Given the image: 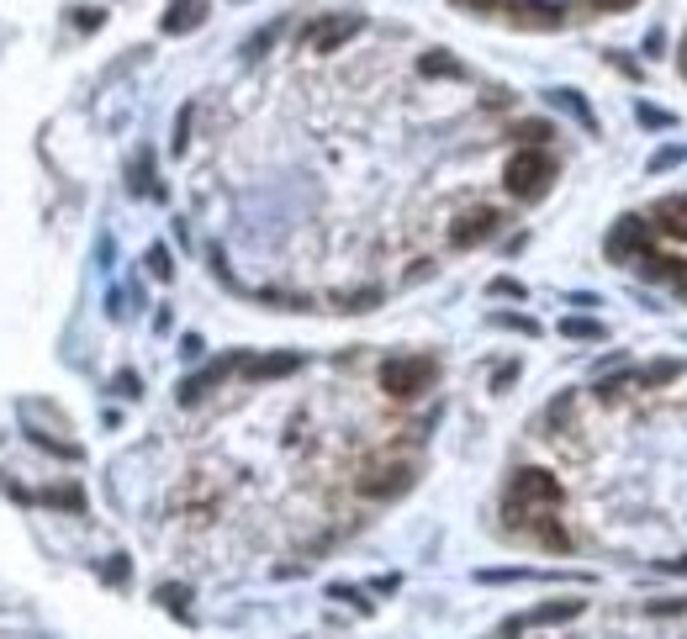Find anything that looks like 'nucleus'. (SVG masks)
Masks as SVG:
<instances>
[{
	"mask_svg": "<svg viewBox=\"0 0 687 639\" xmlns=\"http://www.w3.org/2000/svg\"><path fill=\"white\" fill-rule=\"evenodd\" d=\"M434 381H439V360H434V354H397V360L381 365V391L392 402H418Z\"/></svg>",
	"mask_w": 687,
	"mask_h": 639,
	"instance_id": "nucleus-1",
	"label": "nucleus"
},
{
	"mask_svg": "<svg viewBox=\"0 0 687 639\" xmlns=\"http://www.w3.org/2000/svg\"><path fill=\"white\" fill-rule=\"evenodd\" d=\"M550 180H555V159L545 154V148H518V154L508 159V169H503L508 196H518V201H540L550 191Z\"/></svg>",
	"mask_w": 687,
	"mask_h": 639,
	"instance_id": "nucleus-2",
	"label": "nucleus"
},
{
	"mask_svg": "<svg viewBox=\"0 0 687 639\" xmlns=\"http://www.w3.org/2000/svg\"><path fill=\"white\" fill-rule=\"evenodd\" d=\"M561 502H566V486L555 481L550 471H540V465L513 471V481H508V513H534V507H561Z\"/></svg>",
	"mask_w": 687,
	"mask_h": 639,
	"instance_id": "nucleus-3",
	"label": "nucleus"
},
{
	"mask_svg": "<svg viewBox=\"0 0 687 639\" xmlns=\"http://www.w3.org/2000/svg\"><path fill=\"white\" fill-rule=\"evenodd\" d=\"M413 481H418V465H413V460H386V465H370V471L355 481V492L370 497V502H392V497H402Z\"/></svg>",
	"mask_w": 687,
	"mask_h": 639,
	"instance_id": "nucleus-4",
	"label": "nucleus"
},
{
	"mask_svg": "<svg viewBox=\"0 0 687 639\" xmlns=\"http://www.w3.org/2000/svg\"><path fill=\"white\" fill-rule=\"evenodd\" d=\"M587 603L582 597H555V603H540V608H529V613H513L503 629H497V639H518L524 629H545V624H571V618H582Z\"/></svg>",
	"mask_w": 687,
	"mask_h": 639,
	"instance_id": "nucleus-5",
	"label": "nucleus"
},
{
	"mask_svg": "<svg viewBox=\"0 0 687 639\" xmlns=\"http://www.w3.org/2000/svg\"><path fill=\"white\" fill-rule=\"evenodd\" d=\"M360 32H365V16H355V11L323 16V22L307 27V53H339L349 37H360Z\"/></svg>",
	"mask_w": 687,
	"mask_h": 639,
	"instance_id": "nucleus-6",
	"label": "nucleus"
},
{
	"mask_svg": "<svg viewBox=\"0 0 687 639\" xmlns=\"http://www.w3.org/2000/svg\"><path fill=\"white\" fill-rule=\"evenodd\" d=\"M238 365H244V354H222V360L201 365L196 375H185V381H180V402H185V407H196L201 397H212V391L228 381V375H238Z\"/></svg>",
	"mask_w": 687,
	"mask_h": 639,
	"instance_id": "nucleus-7",
	"label": "nucleus"
},
{
	"mask_svg": "<svg viewBox=\"0 0 687 639\" xmlns=\"http://www.w3.org/2000/svg\"><path fill=\"white\" fill-rule=\"evenodd\" d=\"M497 228H503V212H497V206H471L466 217H455L450 243L455 249H476V243H487Z\"/></svg>",
	"mask_w": 687,
	"mask_h": 639,
	"instance_id": "nucleus-8",
	"label": "nucleus"
},
{
	"mask_svg": "<svg viewBox=\"0 0 687 639\" xmlns=\"http://www.w3.org/2000/svg\"><path fill=\"white\" fill-rule=\"evenodd\" d=\"M603 249H608V259H640V254H651V222L624 217L619 228L603 238Z\"/></svg>",
	"mask_w": 687,
	"mask_h": 639,
	"instance_id": "nucleus-9",
	"label": "nucleus"
},
{
	"mask_svg": "<svg viewBox=\"0 0 687 639\" xmlns=\"http://www.w3.org/2000/svg\"><path fill=\"white\" fill-rule=\"evenodd\" d=\"M508 16H513L518 27H540V32H550V27L566 22V11L555 6V0H513Z\"/></svg>",
	"mask_w": 687,
	"mask_h": 639,
	"instance_id": "nucleus-10",
	"label": "nucleus"
},
{
	"mask_svg": "<svg viewBox=\"0 0 687 639\" xmlns=\"http://www.w3.org/2000/svg\"><path fill=\"white\" fill-rule=\"evenodd\" d=\"M296 365V354H244V365H238V375L244 381H281V375H291Z\"/></svg>",
	"mask_w": 687,
	"mask_h": 639,
	"instance_id": "nucleus-11",
	"label": "nucleus"
},
{
	"mask_svg": "<svg viewBox=\"0 0 687 639\" xmlns=\"http://www.w3.org/2000/svg\"><path fill=\"white\" fill-rule=\"evenodd\" d=\"M201 22H207V0H175V6L164 11V32H170V37L196 32Z\"/></svg>",
	"mask_w": 687,
	"mask_h": 639,
	"instance_id": "nucleus-12",
	"label": "nucleus"
},
{
	"mask_svg": "<svg viewBox=\"0 0 687 639\" xmlns=\"http://www.w3.org/2000/svg\"><path fill=\"white\" fill-rule=\"evenodd\" d=\"M640 275H645V280H672V286H677V280L687 275V259H682V254H656V249H651V254H640Z\"/></svg>",
	"mask_w": 687,
	"mask_h": 639,
	"instance_id": "nucleus-13",
	"label": "nucleus"
},
{
	"mask_svg": "<svg viewBox=\"0 0 687 639\" xmlns=\"http://www.w3.org/2000/svg\"><path fill=\"white\" fill-rule=\"evenodd\" d=\"M550 101H555V106H566L571 117H582V127H587V133H598V117H592V106L577 96V90H550Z\"/></svg>",
	"mask_w": 687,
	"mask_h": 639,
	"instance_id": "nucleus-14",
	"label": "nucleus"
},
{
	"mask_svg": "<svg viewBox=\"0 0 687 639\" xmlns=\"http://www.w3.org/2000/svg\"><path fill=\"white\" fill-rule=\"evenodd\" d=\"M677 375H682V365H677V360H656V365L635 370V386H645V391H651V386H666V381H677Z\"/></svg>",
	"mask_w": 687,
	"mask_h": 639,
	"instance_id": "nucleus-15",
	"label": "nucleus"
},
{
	"mask_svg": "<svg viewBox=\"0 0 687 639\" xmlns=\"http://www.w3.org/2000/svg\"><path fill=\"white\" fill-rule=\"evenodd\" d=\"M513 138L524 143V148H545V143L555 138V127L540 122V117H529V122H518V127H513Z\"/></svg>",
	"mask_w": 687,
	"mask_h": 639,
	"instance_id": "nucleus-16",
	"label": "nucleus"
},
{
	"mask_svg": "<svg viewBox=\"0 0 687 639\" xmlns=\"http://www.w3.org/2000/svg\"><path fill=\"white\" fill-rule=\"evenodd\" d=\"M418 69L429 74V80H434V74H444V80H460V64H455V59H450V53H444V48L423 53V59H418Z\"/></svg>",
	"mask_w": 687,
	"mask_h": 639,
	"instance_id": "nucleus-17",
	"label": "nucleus"
},
{
	"mask_svg": "<svg viewBox=\"0 0 687 639\" xmlns=\"http://www.w3.org/2000/svg\"><path fill=\"white\" fill-rule=\"evenodd\" d=\"M561 333H566V338H587V344H603V338H608V328L592 323V317H566Z\"/></svg>",
	"mask_w": 687,
	"mask_h": 639,
	"instance_id": "nucleus-18",
	"label": "nucleus"
},
{
	"mask_svg": "<svg viewBox=\"0 0 687 639\" xmlns=\"http://www.w3.org/2000/svg\"><path fill=\"white\" fill-rule=\"evenodd\" d=\"M154 597H159V603L170 608L175 618H191V608H185V603H191V592H185V587H175V581H164V587H159Z\"/></svg>",
	"mask_w": 687,
	"mask_h": 639,
	"instance_id": "nucleus-19",
	"label": "nucleus"
},
{
	"mask_svg": "<svg viewBox=\"0 0 687 639\" xmlns=\"http://www.w3.org/2000/svg\"><path fill=\"white\" fill-rule=\"evenodd\" d=\"M281 32H286V22H270V27H259V32L249 37V43H244V53H249V59H265V48H270Z\"/></svg>",
	"mask_w": 687,
	"mask_h": 639,
	"instance_id": "nucleus-20",
	"label": "nucleus"
},
{
	"mask_svg": "<svg viewBox=\"0 0 687 639\" xmlns=\"http://www.w3.org/2000/svg\"><path fill=\"white\" fill-rule=\"evenodd\" d=\"M148 275H154V280H170V275H175L170 249H164V243H154V249H148Z\"/></svg>",
	"mask_w": 687,
	"mask_h": 639,
	"instance_id": "nucleus-21",
	"label": "nucleus"
},
{
	"mask_svg": "<svg viewBox=\"0 0 687 639\" xmlns=\"http://www.w3.org/2000/svg\"><path fill=\"white\" fill-rule=\"evenodd\" d=\"M687 159V148H656L651 154V175H661V169H677Z\"/></svg>",
	"mask_w": 687,
	"mask_h": 639,
	"instance_id": "nucleus-22",
	"label": "nucleus"
},
{
	"mask_svg": "<svg viewBox=\"0 0 687 639\" xmlns=\"http://www.w3.org/2000/svg\"><path fill=\"white\" fill-rule=\"evenodd\" d=\"M191 117H196V106H180V117H175V154H185V143H191Z\"/></svg>",
	"mask_w": 687,
	"mask_h": 639,
	"instance_id": "nucleus-23",
	"label": "nucleus"
},
{
	"mask_svg": "<svg viewBox=\"0 0 687 639\" xmlns=\"http://www.w3.org/2000/svg\"><path fill=\"white\" fill-rule=\"evenodd\" d=\"M106 581H111V587H127V576H133V571H127V555H111L106 560V571H101Z\"/></svg>",
	"mask_w": 687,
	"mask_h": 639,
	"instance_id": "nucleus-24",
	"label": "nucleus"
},
{
	"mask_svg": "<svg viewBox=\"0 0 687 639\" xmlns=\"http://www.w3.org/2000/svg\"><path fill=\"white\" fill-rule=\"evenodd\" d=\"M376 302H381V291H355V296H344V307H339V312H370Z\"/></svg>",
	"mask_w": 687,
	"mask_h": 639,
	"instance_id": "nucleus-25",
	"label": "nucleus"
},
{
	"mask_svg": "<svg viewBox=\"0 0 687 639\" xmlns=\"http://www.w3.org/2000/svg\"><path fill=\"white\" fill-rule=\"evenodd\" d=\"M656 618H672V613H687V597H661V603H645Z\"/></svg>",
	"mask_w": 687,
	"mask_h": 639,
	"instance_id": "nucleus-26",
	"label": "nucleus"
},
{
	"mask_svg": "<svg viewBox=\"0 0 687 639\" xmlns=\"http://www.w3.org/2000/svg\"><path fill=\"white\" fill-rule=\"evenodd\" d=\"M492 323H497V328H513V333H540V328L529 323V317H513V312H503V317H492Z\"/></svg>",
	"mask_w": 687,
	"mask_h": 639,
	"instance_id": "nucleus-27",
	"label": "nucleus"
},
{
	"mask_svg": "<svg viewBox=\"0 0 687 639\" xmlns=\"http://www.w3.org/2000/svg\"><path fill=\"white\" fill-rule=\"evenodd\" d=\"M656 212H661V217H687V196H666Z\"/></svg>",
	"mask_w": 687,
	"mask_h": 639,
	"instance_id": "nucleus-28",
	"label": "nucleus"
},
{
	"mask_svg": "<svg viewBox=\"0 0 687 639\" xmlns=\"http://www.w3.org/2000/svg\"><path fill=\"white\" fill-rule=\"evenodd\" d=\"M656 217H661V212H656ZM656 233H672V238H687V222H682V217H661V222H656Z\"/></svg>",
	"mask_w": 687,
	"mask_h": 639,
	"instance_id": "nucleus-29",
	"label": "nucleus"
},
{
	"mask_svg": "<svg viewBox=\"0 0 687 639\" xmlns=\"http://www.w3.org/2000/svg\"><path fill=\"white\" fill-rule=\"evenodd\" d=\"M640 122H645V127H666L672 117H666V111H656V106H640Z\"/></svg>",
	"mask_w": 687,
	"mask_h": 639,
	"instance_id": "nucleus-30",
	"label": "nucleus"
},
{
	"mask_svg": "<svg viewBox=\"0 0 687 639\" xmlns=\"http://www.w3.org/2000/svg\"><path fill=\"white\" fill-rule=\"evenodd\" d=\"M492 296H524V286H518V280H492Z\"/></svg>",
	"mask_w": 687,
	"mask_h": 639,
	"instance_id": "nucleus-31",
	"label": "nucleus"
},
{
	"mask_svg": "<svg viewBox=\"0 0 687 639\" xmlns=\"http://www.w3.org/2000/svg\"><path fill=\"white\" fill-rule=\"evenodd\" d=\"M117 391H122V397H138V375L122 370V375H117Z\"/></svg>",
	"mask_w": 687,
	"mask_h": 639,
	"instance_id": "nucleus-32",
	"label": "nucleus"
},
{
	"mask_svg": "<svg viewBox=\"0 0 687 639\" xmlns=\"http://www.w3.org/2000/svg\"><path fill=\"white\" fill-rule=\"evenodd\" d=\"M587 6H592V11H629L635 0H587Z\"/></svg>",
	"mask_w": 687,
	"mask_h": 639,
	"instance_id": "nucleus-33",
	"label": "nucleus"
},
{
	"mask_svg": "<svg viewBox=\"0 0 687 639\" xmlns=\"http://www.w3.org/2000/svg\"><path fill=\"white\" fill-rule=\"evenodd\" d=\"M513 381H518V365H503V370L492 375V386H497V391H503V386H513Z\"/></svg>",
	"mask_w": 687,
	"mask_h": 639,
	"instance_id": "nucleus-34",
	"label": "nucleus"
},
{
	"mask_svg": "<svg viewBox=\"0 0 687 639\" xmlns=\"http://www.w3.org/2000/svg\"><path fill=\"white\" fill-rule=\"evenodd\" d=\"M666 571H672V576H687V555H682V560H666Z\"/></svg>",
	"mask_w": 687,
	"mask_h": 639,
	"instance_id": "nucleus-35",
	"label": "nucleus"
},
{
	"mask_svg": "<svg viewBox=\"0 0 687 639\" xmlns=\"http://www.w3.org/2000/svg\"><path fill=\"white\" fill-rule=\"evenodd\" d=\"M682 74H687V43H682Z\"/></svg>",
	"mask_w": 687,
	"mask_h": 639,
	"instance_id": "nucleus-36",
	"label": "nucleus"
},
{
	"mask_svg": "<svg viewBox=\"0 0 687 639\" xmlns=\"http://www.w3.org/2000/svg\"><path fill=\"white\" fill-rule=\"evenodd\" d=\"M677 291H687V275H682V280H677Z\"/></svg>",
	"mask_w": 687,
	"mask_h": 639,
	"instance_id": "nucleus-37",
	"label": "nucleus"
}]
</instances>
